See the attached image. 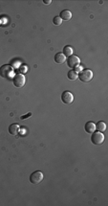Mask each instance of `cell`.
<instances>
[{"label":"cell","mask_w":108,"mask_h":206,"mask_svg":"<svg viewBox=\"0 0 108 206\" xmlns=\"http://www.w3.org/2000/svg\"><path fill=\"white\" fill-rule=\"evenodd\" d=\"M43 2L45 3L46 5H49V4H51V3H52V0H43Z\"/></svg>","instance_id":"cell-17"},{"label":"cell","mask_w":108,"mask_h":206,"mask_svg":"<svg viewBox=\"0 0 108 206\" xmlns=\"http://www.w3.org/2000/svg\"><path fill=\"white\" fill-rule=\"evenodd\" d=\"M13 82H14V86H16L17 88H21L25 85V83H26V79L24 77V75L22 74H16L14 77L13 79Z\"/></svg>","instance_id":"cell-5"},{"label":"cell","mask_w":108,"mask_h":206,"mask_svg":"<svg viewBox=\"0 0 108 206\" xmlns=\"http://www.w3.org/2000/svg\"><path fill=\"white\" fill-rule=\"evenodd\" d=\"M55 62L59 64H62L63 62H66V57L63 55V53H57L55 55Z\"/></svg>","instance_id":"cell-9"},{"label":"cell","mask_w":108,"mask_h":206,"mask_svg":"<svg viewBox=\"0 0 108 206\" xmlns=\"http://www.w3.org/2000/svg\"><path fill=\"white\" fill-rule=\"evenodd\" d=\"M84 128H85V131L88 132V133H93L95 131H96V125L93 123V122H87V123L85 124V127H84Z\"/></svg>","instance_id":"cell-10"},{"label":"cell","mask_w":108,"mask_h":206,"mask_svg":"<svg viewBox=\"0 0 108 206\" xmlns=\"http://www.w3.org/2000/svg\"><path fill=\"white\" fill-rule=\"evenodd\" d=\"M0 26H1V19H0Z\"/></svg>","instance_id":"cell-18"},{"label":"cell","mask_w":108,"mask_h":206,"mask_svg":"<svg viewBox=\"0 0 108 206\" xmlns=\"http://www.w3.org/2000/svg\"><path fill=\"white\" fill-rule=\"evenodd\" d=\"M63 55L65 57H70L73 55V48L71 46H65L63 48Z\"/></svg>","instance_id":"cell-14"},{"label":"cell","mask_w":108,"mask_h":206,"mask_svg":"<svg viewBox=\"0 0 108 206\" xmlns=\"http://www.w3.org/2000/svg\"><path fill=\"white\" fill-rule=\"evenodd\" d=\"M91 141H92V143L95 145H101L103 143V141H104V135H103L102 132L101 131H94L92 133Z\"/></svg>","instance_id":"cell-3"},{"label":"cell","mask_w":108,"mask_h":206,"mask_svg":"<svg viewBox=\"0 0 108 206\" xmlns=\"http://www.w3.org/2000/svg\"><path fill=\"white\" fill-rule=\"evenodd\" d=\"M67 77L69 80H71V81H76L77 79H78L79 77V73H78V71H76V70H70L67 73Z\"/></svg>","instance_id":"cell-12"},{"label":"cell","mask_w":108,"mask_h":206,"mask_svg":"<svg viewBox=\"0 0 108 206\" xmlns=\"http://www.w3.org/2000/svg\"><path fill=\"white\" fill-rule=\"evenodd\" d=\"M96 129H98V131L103 132L106 129V124L102 121L98 122L97 125H96Z\"/></svg>","instance_id":"cell-13"},{"label":"cell","mask_w":108,"mask_h":206,"mask_svg":"<svg viewBox=\"0 0 108 206\" xmlns=\"http://www.w3.org/2000/svg\"><path fill=\"white\" fill-rule=\"evenodd\" d=\"M43 180V174L40 171H36L30 175V181L33 184H39Z\"/></svg>","instance_id":"cell-4"},{"label":"cell","mask_w":108,"mask_h":206,"mask_svg":"<svg viewBox=\"0 0 108 206\" xmlns=\"http://www.w3.org/2000/svg\"><path fill=\"white\" fill-rule=\"evenodd\" d=\"M79 81L82 83H89L92 79H93V72L90 69H84L82 70L79 73Z\"/></svg>","instance_id":"cell-1"},{"label":"cell","mask_w":108,"mask_h":206,"mask_svg":"<svg viewBox=\"0 0 108 206\" xmlns=\"http://www.w3.org/2000/svg\"><path fill=\"white\" fill-rule=\"evenodd\" d=\"M59 17H60L62 20L68 21V20H70L71 18H72V13H71L69 10H63L62 12H60Z\"/></svg>","instance_id":"cell-8"},{"label":"cell","mask_w":108,"mask_h":206,"mask_svg":"<svg viewBox=\"0 0 108 206\" xmlns=\"http://www.w3.org/2000/svg\"><path fill=\"white\" fill-rule=\"evenodd\" d=\"M13 74H14L13 68H11L10 65H8V64H5V65L0 67V76H1L2 78L9 80L11 78Z\"/></svg>","instance_id":"cell-2"},{"label":"cell","mask_w":108,"mask_h":206,"mask_svg":"<svg viewBox=\"0 0 108 206\" xmlns=\"http://www.w3.org/2000/svg\"><path fill=\"white\" fill-rule=\"evenodd\" d=\"M19 131H20V128L17 124H13L9 127V132L11 135H16L18 134Z\"/></svg>","instance_id":"cell-11"},{"label":"cell","mask_w":108,"mask_h":206,"mask_svg":"<svg viewBox=\"0 0 108 206\" xmlns=\"http://www.w3.org/2000/svg\"><path fill=\"white\" fill-rule=\"evenodd\" d=\"M66 62H67V65L69 67H71V68H76L80 64L79 58V57H77V56H74V55L68 57Z\"/></svg>","instance_id":"cell-6"},{"label":"cell","mask_w":108,"mask_h":206,"mask_svg":"<svg viewBox=\"0 0 108 206\" xmlns=\"http://www.w3.org/2000/svg\"><path fill=\"white\" fill-rule=\"evenodd\" d=\"M61 101L63 102L65 105H71L74 102V95H73L70 91H64L61 94Z\"/></svg>","instance_id":"cell-7"},{"label":"cell","mask_w":108,"mask_h":206,"mask_svg":"<svg viewBox=\"0 0 108 206\" xmlns=\"http://www.w3.org/2000/svg\"><path fill=\"white\" fill-rule=\"evenodd\" d=\"M31 115H32V113H28V114H27V115H25V116H21V118H20V119H21V120H24L25 118H27V117H30Z\"/></svg>","instance_id":"cell-16"},{"label":"cell","mask_w":108,"mask_h":206,"mask_svg":"<svg viewBox=\"0 0 108 206\" xmlns=\"http://www.w3.org/2000/svg\"><path fill=\"white\" fill-rule=\"evenodd\" d=\"M53 23L57 26H59V25H61V23H62V19H61L59 17H54Z\"/></svg>","instance_id":"cell-15"}]
</instances>
